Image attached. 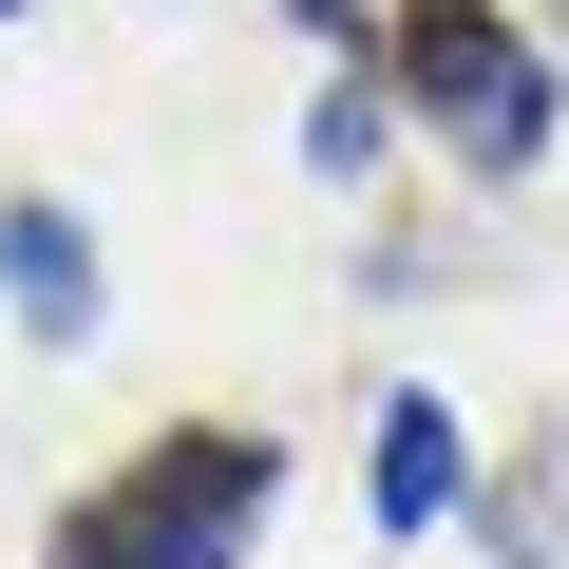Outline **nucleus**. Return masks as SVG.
<instances>
[{
  "mask_svg": "<svg viewBox=\"0 0 569 569\" xmlns=\"http://www.w3.org/2000/svg\"><path fill=\"white\" fill-rule=\"evenodd\" d=\"M437 493H456V418L399 399V418H380V512H437Z\"/></svg>",
  "mask_w": 569,
  "mask_h": 569,
  "instance_id": "4",
  "label": "nucleus"
},
{
  "mask_svg": "<svg viewBox=\"0 0 569 569\" xmlns=\"http://www.w3.org/2000/svg\"><path fill=\"white\" fill-rule=\"evenodd\" d=\"M247 512H266V456H247V437H171L58 569H209V550H247Z\"/></svg>",
  "mask_w": 569,
  "mask_h": 569,
  "instance_id": "1",
  "label": "nucleus"
},
{
  "mask_svg": "<svg viewBox=\"0 0 569 569\" xmlns=\"http://www.w3.org/2000/svg\"><path fill=\"white\" fill-rule=\"evenodd\" d=\"M418 96L456 114V152H531V133H550V77H531L493 20H418Z\"/></svg>",
  "mask_w": 569,
  "mask_h": 569,
  "instance_id": "2",
  "label": "nucleus"
},
{
  "mask_svg": "<svg viewBox=\"0 0 569 569\" xmlns=\"http://www.w3.org/2000/svg\"><path fill=\"white\" fill-rule=\"evenodd\" d=\"M0 284H20V323H39V342H77V323H96V247H77L58 209L0 228Z\"/></svg>",
  "mask_w": 569,
  "mask_h": 569,
  "instance_id": "3",
  "label": "nucleus"
}]
</instances>
